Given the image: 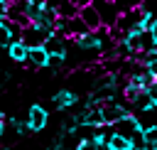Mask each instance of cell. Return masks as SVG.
<instances>
[{
    "label": "cell",
    "instance_id": "cell-21",
    "mask_svg": "<svg viewBox=\"0 0 157 150\" xmlns=\"http://www.w3.org/2000/svg\"><path fill=\"white\" fill-rule=\"evenodd\" d=\"M5 125H7V116H5V111H0V140L5 138Z\"/></svg>",
    "mask_w": 157,
    "mask_h": 150
},
{
    "label": "cell",
    "instance_id": "cell-19",
    "mask_svg": "<svg viewBox=\"0 0 157 150\" xmlns=\"http://www.w3.org/2000/svg\"><path fill=\"white\" fill-rule=\"evenodd\" d=\"M145 71H147V74H150V76L157 81V61H150V64H145Z\"/></svg>",
    "mask_w": 157,
    "mask_h": 150
},
{
    "label": "cell",
    "instance_id": "cell-5",
    "mask_svg": "<svg viewBox=\"0 0 157 150\" xmlns=\"http://www.w3.org/2000/svg\"><path fill=\"white\" fill-rule=\"evenodd\" d=\"M47 59H49V52L44 47H29L27 49V66L32 71L37 69H47Z\"/></svg>",
    "mask_w": 157,
    "mask_h": 150
},
{
    "label": "cell",
    "instance_id": "cell-23",
    "mask_svg": "<svg viewBox=\"0 0 157 150\" xmlns=\"http://www.w3.org/2000/svg\"><path fill=\"white\" fill-rule=\"evenodd\" d=\"M150 37H152V42H155V44H157V22H155V27H152V30H150Z\"/></svg>",
    "mask_w": 157,
    "mask_h": 150
},
{
    "label": "cell",
    "instance_id": "cell-9",
    "mask_svg": "<svg viewBox=\"0 0 157 150\" xmlns=\"http://www.w3.org/2000/svg\"><path fill=\"white\" fill-rule=\"evenodd\" d=\"M42 47H44L49 54H64V57H69V52H66V39H61V37H56V34H52Z\"/></svg>",
    "mask_w": 157,
    "mask_h": 150
},
{
    "label": "cell",
    "instance_id": "cell-7",
    "mask_svg": "<svg viewBox=\"0 0 157 150\" xmlns=\"http://www.w3.org/2000/svg\"><path fill=\"white\" fill-rule=\"evenodd\" d=\"M78 17L83 20V25L91 30V32H96V30H101L103 25H101V17H98V12L93 10V5H88V7H81L78 10Z\"/></svg>",
    "mask_w": 157,
    "mask_h": 150
},
{
    "label": "cell",
    "instance_id": "cell-25",
    "mask_svg": "<svg viewBox=\"0 0 157 150\" xmlns=\"http://www.w3.org/2000/svg\"><path fill=\"white\" fill-rule=\"evenodd\" d=\"M0 74H2V66H0Z\"/></svg>",
    "mask_w": 157,
    "mask_h": 150
},
{
    "label": "cell",
    "instance_id": "cell-17",
    "mask_svg": "<svg viewBox=\"0 0 157 150\" xmlns=\"http://www.w3.org/2000/svg\"><path fill=\"white\" fill-rule=\"evenodd\" d=\"M155 22H157V15H155V12H142V17H140V30H142V32H150V30L155 27Z\"/></svg>",
    "mask_w": 157,
    "mask_h": 150
},
{
    "label": "cell",
    "instance_id": "cell-14",
    "mask_svg": "<svg viewBox=\"0 0 157 150\" xmlns=\"http://www.w3.org/2000/svg\"><path fill=\"white\" fill-rule=\"evenodd\" d=\"M113 5L118 10V15H123V12H130V10L140 7V0H113Z\"/></svg>",
    "mask_w": 157,
    "mask_h": 150
},
{
    "label": "cell",
    "instance_id": "cell-10",
    "mask_svg": "<svg viewBox=\"0 0 157 150\" xmlns=\"http://www.w3.org/2000/svg\"><path fill=\"white\" fill-rule=\"evenodd\" d=\"M54 10H56V17H61V20H71V17L78 15V7H76L71 0H61Z\"/></svg>",
    "mask_w": 157,
    "mask_h": 150
},
{
    "label": "cell",
    "instance_id": "cell-13",
    "mask_svg": "<svg viewBox=\"0 0 157 150\" xmlns=\"http://www.w3.org/2000/svg\"><path fill=\"white\" fill-rule=\"evenodd\" d=\"M130 108H135L132 113H140V111H152V108H155V103H152V98L147 96V91H140V96L130 103Z\"/></svg>",
    "mask_w": 157,
    "mask_h": 150
},
{
    "label": "cell",
    "instance_id": "cell-3",
    "mask_svg": "<svg viewBox=\"0 0 157 150\" xmlns=\"http://www.w3.org/2000/svg\"><path fill=\"white\" fill-rule=\"evenodd\" d=\"M78 101H81V96H78L76 91H71V89H59V91L52 96V103H54L56 111H69V108H74Z\"/></svg>",
    "mask_w": 157,
    "mask_h": 150
},
{
    "label": "cell",
    "instance_id": "cell-24",
    "mask_svg": "<svg viewBox=\"0 0 157 150\" xmlns=\"http://www.w3.org/2000/svg\"><path fill=\"white\" fill-rule=\"evenodd\" d=\"M59 2H61V0H47V7H56Z\"/></svg>",
    "mask_w": 157,
    "mask_h": 150
},
{
    "label": "cell",
    "instance_id": "cell-4",
    "mask_svg": "<svg viewBox=\"0 0 157 150\" xmlns=\"http://www.w3.org/2000/svg\"><path fill=\"white\" fill-rule=\"evenodd\" d=\"M113 128V133H118V135H125V138H132L137 130H140V123H137V118H135V113H128V116H123L118 123H113L110 125Z\"/></svg>",
    "mask_w": 157,
    "mask_h": 150
},
{
    "label": "cell",
    "instance_id": "cell-15",
    "mask_svg": "<svg viewBox=\"0 0 157 150\" xmlns=\"http://www.w3.org/2000/svg\"><path fill=\"white\" fill-rule=\"evenodd\" d=\"M64 61H66L64 54H49V59H47V69H52V74H56V71L64 66Z\"/></svg>",
    "mask_w": 157,
    "mask_h": 150
},
{
    "label": "cell",
    "instance_id": "cell-27",
    "mask_svg": "<svg viewBox=\"0 0 157 150\" xmlns=\"http://www.w3.org/2000/svg\"><path fill=\"white\" fill-rule=\"evenodd\" d=\"M108 150H110V148H108Z\"/></svg>",
    "mask_w": 157,
    "mask_h": 150
},
{
    "label": "cell",
    "instance_id": "cell-26",
    "mask_svg": "<svg viewBox=\"0 0 157 150\" xmlns=\"http://www.w3.org/2000/svg\"><path fill=\"white\" fill-rule=\"evenodd\" d=\"M105 2H113V0H105Z\"/></svg>",
    "mask_w": 157,
    "mask_h": 150
},
{
    "label": "cell",
    "instance_id": "cell-16",
    "mask_svg": "<svg viewBox=\"0 0 157 150\" xmlns=\"http://www.w3.org/2000/svg\"><path fill=\"white\" fill-rule=\"evenodd\" d=\"M140 91H142L140 86H135V84H130V81H128V84L123 86V98H125L128 103H132V101L140 96Z\"/></svg>",
    "mask_w": 157,
    "mask_h": 150
},
{
    "label": "cell",
    "instance_id": "cell-18",
    "mask_svg": "<svg viewBox=\"0 0 157 150\" xmlns=\"http://www.w3.org/2000/svg\"><path fill=\"white\" fill-rule=\"evenodd\" d=\"M142 138H145V145H157V125L145 128L142 130Z\"/></svg>",
    "mask_w": 157,
    "mask_h": 150
},
{
    "label": "cell",
    "instance_id": "cell-8",
    "mask_svg": "<svg viewBox=\"0 0 157 150\" xmlns=\"http://www.w3.org/2000/svg\"><path fill=\"white\" fill-rule=\"evenodd\" d=\"M5 54H7L15 64H27V47H25L22 39H20V42H10L7 49H5Z\"/></svg>",
    "mask_w": 157,
    "mask_h": 150
},
{
    "label": "cell",
    "instance_id": "cell-1",
    "mask_svg": "<svg viewBox=\"0 0 157 150\" xmlns=\"http://www.w3.org/2000/svg\"><path fill=\"white\" fill-rule=\"evenodd\" d=\"M27 125H29L32 133H42L49 125V111L42 103H32L29 111H27Z\"/></svg>",
    "mask_w": 157,
    "mask_h": 150
},
{
    "label": "cell",
    "instance_id": "cell-6",
    "mask_svg": "<svg viewBox=\"0 0 157 150\" xmlns=\"http://www.w3.org/2000/svg\"><path fill=\"white\" fill-rule=\"evenodd\" d=\"M22 42H25L27 49H29V47H42V44L47 42V34L39 32L34 25H27V27L22 30Z\"/></svg>",
    "mask_w": 157,
    "mask_h": 150
},
{
    "label": "cell",
    "instance_id": "cell-12",
    "mask_svg": "<svg viewBox=\"0 0 157 150\" xmlns=\"http://www.w3.org/2000/svg\"><path fill=\"white\" fill-rule=\"evenodd\" d=\"M86 32H91V30L83 25V20H81L78 15L69 20V39H76V37H81V34H86Z\"/></svg>",
    "mask_w": 157,
    "mask_h": 150
},
{
    "label": "cell",
    "instance_id": "cell-2",
    "mask_svg": "<svg viewBox=\"0 0 157 150\" xmlns=\"http://www.w3.org/2000/svg\"><path fill=\"white\" fill-rule=\"evenodd\" d=\"M91 5H93V10L98 12V17H101V25H103V27H115V22H118V10H115V5H113V2L93 0Z\"/></svg>",
    "mask_w": 157,
    "mask_h": 150
},
{
    "label": "cell",
    "instance_id": "cell-22",
    "mask_svg": "<svg viewBox=\"0 0 157 150\" xmlns=\"http://www.w3.org/2000/svg\"><path fill=\"white\" fill-rule=\"evenodd\" d=\"M71 2H74V5H76V7L81 10V7H88V5L93 2V0H71Z\"/></svg>",
    "mask_w": 157,
    "mask_h": 150
},
{
    "label": "cell",
    "instance_id": "cell-20",
    "mask_svg": "<svg viewBox=\"0 0 157 150\" xmlns=\"http://www.w3.org/2000/svg\"><path fill=\"white\" fill-rule=\"evenodd\" d=\"M145 91H147V96H150V98H152V103H157V81H155V84H152V86H147V89H145Z\"/></svg>",
    "mask_w": 157,
    "mask_h": 150
},
{
    "label": "cell",
    "instance_id": "cell-11",
    "mask_svg": "<svg viewBox=\"0 0 157 150\" xmlns=\"http://www.w3.org/2000/svg\"><path fill=\"white\" fill-rule=\"evenodd\" d=\"M108 148H110V150H135L132 143H130V138L118 135V133H110V135H108Z\"/></svg>",
    "mask_w": 157,
    "mask_h": 150
}]
</instances>
